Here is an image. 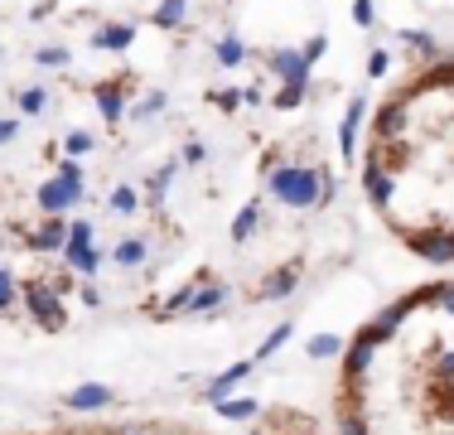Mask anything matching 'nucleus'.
Returning a JSON list of instances; mask_svg holds the SVG:
<instances>
[{
  "label": "nucleus",
  "instance_id": "f03ea898",
  "mask_svg": "<svg viewBox=\"0 0 454 435\" xmlns=\"http://www.w3.org/2000/svg\"><path fill=\"white\" fill-rule=\"evenodd\" d=\"M358 174L392 242L454 266V59L420 63L377 97Z\"/></svg>",
  "mask_w": 454,
  "mask_h": 435
},
{
  "label": "nucleus",
  "instance_id": "7ed1b4c3",
  "mask_svg": "<svg viewBox=\"0 0 454 435\" xmlns=\"http://www.w3.org/2000/svg\"><path fill=\"white\" fill-rule=\"evenodd\" d=\"M0 435H218L189 416H82V421H44V426H15Z\"/></svg>",
  "mask_w": 454,
  "mask_h": 435
},
{
  "label": "nucleus",
  "instance_id": "f257e3e1",
  "mask_svg": "<svg viewBox=\"0 0 454 435\" xmlns=\"http://www.w3.org/2000/svg\"><path fill=\"white\" fill-rule=\"evenodd\" d=\"M329 435H454V281L416 286L358 324Z\"/></svg>",
  "mask_w": 454,
  "mask_h": 435
}]
</instances>
